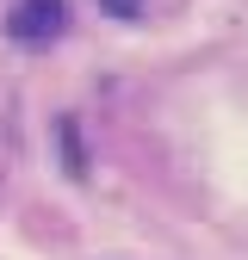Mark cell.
<instances>
[{
	"label": "cell",
	"mask_w": 248,
	"mask_h": 260,
	"mask_svg": "<svg viewBox=\"0 0 248 260\" xmlns=\"http://www.w3.org/2000/svg\"><path fill=\"white\" fill-rule=\"evenodd\" d=\"M100 7H112L118 19H137V7H143V0H100Z\"/></svg>",
	"instance_id": "obj_2"
},
{
	"label": "cell",
	"mask_w": 248,
	"mask_h": 260,
	"mask_svg": "<svg viewBox=\"0 0 248 260\" xmlns=\"http://www.w3.org/2000/svg\"><path fill=\"white\" fill-rule=\"evenodd\" d=\"M62 25H69V0H19L7 13V31L19 44H50L62 38Z\"/></svg>",
	"instance_id": "obj_1"
}]
</instances>
